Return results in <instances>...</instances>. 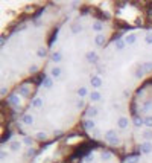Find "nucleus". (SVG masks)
I'll return each instance as SVG.
<instances>
[{"instance_id": "obj_29", "label": "nucleus", "mask_w": 152, "mask_h": 163, "mask_svg": "<svg viewBox=\"0 0 152 163\" xmlns=\"http://www.w3.org/2000/svg\"><path fill=\"white\" fill-rule=\"evenodd\" d=\"M145 126L146 128H152V116H146L145 117Z\"/></svg>"}, {"instance_id": "obj_31", "label": "nucleus", "mask_w": 152, "mask_h": 163, "mask_svg": "<svg viewBox=\"0 0 152 163\" xmlns=\"http://www.w3.org/2000/svg\"><path fill=\"white\" fill-rule=\"evenodd\" d=\"M145 43L149 44V46L152 44V32H148V34L145 35Z\"/></svg>"}, {"instance_id": "obj_19", "label": "nucleus", "mask_w": 152, "mask_h": 163, "mask_svg": "<svg viewBox=\"0 0 152 163\" xmlns=\"http://www.w3.org/2000/svg\"><path fill=\"white\" fill-rule=\"evenodd\" d=\"M52 62H55V64H58V62H61L62 60V55H61V52H55V53H52Z\"/></svg>"}, {"instance_id": "obj_35", "label": "nucleus", "mask_w": 152, "mask_h": 163, "mask_svg": "<svg viewBox=\"0 0 152 163\" xmlns=\"http://www.w3.org/2000/svg\"><path fill=\"white\" fill-rule=\"evenodd\" d=\"M0 93H2V95L5 96V95L8 93V88H6V87H2V88H0Z\"/></svg>"}, {"instance_id": "obj_15", "label": "nucleus", "mask_w": 152, "mask_h": 163, "mask_svg": "<svg viewBox=\"0 0 152 163\" xmlns=\"http://www.w3.org/2000/svg\"><path fill=\"white\" fill-rule=\"evenodd\" d=\"M91 29H93L96 34H102V31H103V23H102V22H94V23L91 24Z\"/></svg>"}, {"instance_id": "obj_16", "label": "nucleus", "mask_w": 152, "mask_h": 163, "mask_svg": "<svg viewBox=\"0 0 152 163\" xmlns=\"http://www.w3.org/2000/svg\"><path fill=\"white\" fill-rule=\"evenodd\" d=\"M43 104H44L43 98H34L32 102H31V107H34V108H41Z\"/></svg>"}, {"instance_id": "obj_3", "label": "nucleus", "mask_w": 152, "mask_h": 163, "mask_svg": "<svg viewBox=\"0 0 152 163\" xmlns=\"http://www.w3.org/2000/svg\"><path fill=\"white\" fill-rule=\"evenodd\" d=\"M85 58H87V61L90 62V64H97V62L101 61V58H99V55H97L96 52H93V50H90V52H87L85 53Z\"/></svg>"}, {"instance_id": "obj_11", "label": "nucleus", "mask_w": 152, "mask_h": 163, "mask_svg": "<svg viewBox=\"0 0 152 163\" xmlns=\"http://www.w3.org/2000/svg\"><path fill=\"white\" fill-rule=\"evenodd\" d=\"M125 43H126V46H132V44L137 43V35L136 34H129L125 37Z\"/></svg>"}, {"instance_id": "obj_5", "label": "nucleus", "mask_w": 152, "mask_h": 163, "mask_svg": "<svg viewBox=\"0 0 152 163\" xmlns=\"http://www.w3.org/2000/svg\"><path fill=\"white\" fill-rule=\"evenodd\" d=\"M6 101H8V104H11V105H14L15 108H19L20 107V96H19V93H14V95H9V96H8V99H6Z\"/></svg>"}, {"instance_id": "obj_17", "label": "nucleus", "mask_w": 152, "mask_h": 163, "mask_svg": "<svg viewBox=\"0 0 152 163\" xmlns=\"http://www.w3.org/2000/svg\"><path fill=\"white\" fill-rule=\"evenodd\" d=\"M85 96H90V92H88V88H87V87H79V88H78V98L84 99Z\"/></svg>"}, {"instance_id": "obj_34", "label": "nucleus", "mask_w": 152, "mask_h": 163, "mask_svg": "<svg viewBox=\"0 0 152 163\" xmlns=\"http://www.w3.org/2000/svg\"><path fill=\"white\" fill-rule=\"evenodd\" d=\"M151 105H152L151 102H146V104H145V108H143V111H149V108H151Z\"/></svg>"}, {"instance_id": "obj_14", "label": "nucleus", "mask_w": 152, "mask_h": 163, "mask_svg": "<svg viewBox=\"0 0 152 163\" xmlns=\"http://www.w3.org/2000/svg\"><path fill=\"white\" fill-rule=\"evenodd\" d=\"M125 46H126V43H125V38H117L114 41V47L116 50H123Z\"/></svg>"}, {"instance_id": "obj_24", "label": "nucleus", "mask_w": 152, "mask_h": 163, "mask_svg": "<svg viewBox=\"0 0 152 163\" xmlns=\"http://www.w3.org/2000/svg\"><path fill=\"white\" fill-rule=\"evenodd\" d=\"M46 55H47V50L44 49L43 46L37 49V57H38V58H44V57H46Z\"/></svg>"}, {"instance_id": "obj_9", "label": "nucleus", "mask_w": 152, "mask_h": 163, "mask_svg": "<svg viewBox=\"0 0 152 163\" xmlns=\"http://www.w3.org/2000/svg\"><path fill=\"white\" fill-rule=\"evenodd\" d=\"M61 75H62V69H61V67H58V66L52 67V70H50V76H52L53 79L61 78Z\"/></svg>"}, {"instance_id": "obj_33", "label": "nucleus", "mask_w": 152, "mask_h": 163, "mask_svg": "<svg viewBox=\"0 0 152 163\" xmlns=\"http://www.w3.org/2000/svg\"><path fill=\"white\" fill-rule=\"evenodd\" d=\"M37 70H38V66H37V64H32V66L29 67V72H31V73H35Z\"/></svg>"}, {"instance_id": "obj_12", "label": "nucleus", "mask_w": 152, "mask_h": 163, "mask_svg": "<svg viewBox=\"0 0 152 163\" xmlns=\"http://www.w3.org/2000/svg\"><path fill=\"white\" fill-rule=\"evenodd\" d=\"M21 122H23V125H28V126H31V125H34V116L32 114H23V117H21Z\"/></svg>"}, {"instance_id": "obj_18", "label": "nucleus", "mask_w": 152, "mask_h": 163, "mask_svg": "<svg viewBox=\"0 0 152 163\" xmlns=\"http://www.w3.org/2000/svg\"><path fill=\"white\" fill-rule=\"evenodd\" d=\"M132 122L137 128H141V126H145V117H134Z\"/></svg>"}, {"instance_id": "obj_8", "label": "nucleus", "mask_w": 152, "mask_h": 163, "mask_svg": "<svg viewBox=\"0 0 152 163\" xmlns=\"http://www.w3.org/2000/svg\"><path fill=\"white\" fill-rule=\"evenodd\" d=\"M105 41H106V38H105L103 34H96V37H94V44H96V46L102 47L105 44Z\"/></svg>"}, {"instance_id": "obj_21", "label": "nucleus", "mask_w": 152, "mask_h": 163, "mask_svg": "<svg viewBox=\"0 0 152 163\" xmlns=\"http://www.w3.org/2000/svg\"><path fill=\"white\" fill-rule=\"evenodd\" d=\"M23 143L26 145V146H32V145H34V137H31V136H24V137H23Z\"/></svg>"}, {"instance_id": "obj_7", "label": "nucleus", "mask_w": 152, "mask_h": 163, "mask_svg": "<svg viewBox=\"0 0 152 163\" xmlns=\"http://www.w3.org/2000/svg\"><path fill=\"white\" fill-rule=\"evenodd\" d=\"M85 114H87V119H93V117L99 114V110H97V107H88Z\"/></svg>"}, {"instance_id": "obj_22", "label": "nucleus", "mask_w": 152, "mask_h": 163, "mask_svg": "<svg viewBox=\"0 0 152 163\" xmlns=\"http://www.w3.org/2000/svg\"><path fill=\"white\" fill-rule=\"evenodd\" d=\"M19 95L28 96V95H29V85H21V87L19 88Z\"/></svg>"}, {"instance_id": "obj_4", "label": "nucleus", "mask_w": 152, "mask_h": 163, "mask_svg": "<svg viewBox=\"0 0 152 163\" xmlns=\"http://www.w3.org/2000/svg\"><path fill=\"white\" fill-rule=\"evenodd\" d=\"M82 126H84V130H85V131L91 133V131L96 130V122H94V119H84Z\"/></svg>"}, {"instance_id": "obj_26", "label": "nucleus", "mask_w": 152, "mask_h": 163, "mask_svg": "<svg viewBox=\"0 0 152 163\" xmlns=\"http://www.w3.org/2000/svg\"><path fill=\"white\" fill-rule=\"evenodd\" d=\"M143 70L145 72H152V61H146V62H143Z\"/></svg>"}, {"instance_id": "obj_28", "label": "nucleus", "mask_w": 152, "mask_h": 163, "mask_svg": "<svg viewBox=\"0 0 152 163\" xmlns=\"http://www.w3.org/2000/svg\"><path fill=\"white\" fill-rule=\"evenodd\" d=\"M75 107H76V108H82V107H85V101H84V99H81V98H78V99H76V102H75Z\"/></svg>"}, {"instance_id": "obj_25", "label": "nucleus", "mask_w": 152, "mask_h": 163, "mask_svg": "<svg viewBox=\"0 0 152 163\" xmlns=\"http://www.w3.org/2000/svg\"><path fill=\"white\" fill-rule=\"evenodd\" d=\"M20 148H21V142H12L11 143V151L17 152V151H20Z\"/></svg>"}, {"instance_id": "obj_10", "label": "nucleus", "mask_w": 152, "mask_h": 163, "mask_svg": "<svg viewBox=\"0 0 152 163\" xmlns=\"http://www.w3.org/2000/svg\"><path fill=\"white\" fill-rule=\"evenodd\" d=\"M88 98H90L91 102H99V101H102V95H101L99 90H94V92H91Z\"/></svg>"}, {"instance_id": "obj_23", "label": "nucleus", "mask_w": 152, "mask_h": 163, "mask_svg": "<svg viewBox=\"0 0 152 163\" xmlns=\"http://www.w3.org/2000/svg\"><path fill=\"white\" fill-rule=\"evenodd\" d=\"M145 73H146V72L143 70V66L140 64V66H138V69L136 70V73H134V76H136V78H140V79H141V78H143V75H145Z\"/></svg>"}, {"instance_id": "obj_27", "label": "nucleus", "mask_w": 152, "mask_h": 163, "mask_svg": "<svg viewBox=\"0 0 152 163\" xmlns=\"http://www.w3.org/2000/svg\"><path fill=\"white\" fill-rule=\"evenodd\" d=\"M46 137H47V134L44 131H38L37 134H35V139H38V140H46Z\"/></svg>"}, {"instance_id": "obj_36", "label": "nucleus", "mask_w": 152, "mask_h": 163, "mask_svg": "<svg viewBox=\"0 0 152 163\" xmlns=\"http://www.w3.org/2000/svg\"><path fill=\"white\" fill-rule=\"evenodd\" d=\"M55 134H56V136H62V131H61V130H56Z\"/></svg>"}, {"instance_id": "obj_6", "label": "nucleus", "mask_w": 152, "mask_h": 163, "mask_svg": "<svg viewBox=\"0 0 152 163\" xmlns=\"http://www.w3.org/2000/svg\"><path fill=\"white\" fill-rule=\"evenodd\" d=\"M128 126H129V119L126 116H120L117 119V128L119 130H126Z\"/></svg>"}, {"instance_id": "obj_30", "label": "nucleus", "mask_w": 152, "mask_h": 163, "mask_svg": "<svg viewBox=\"0 0 152 163\" xmlns=\"http://www.w3.org/2000/svg\"><path fill=\"white\" fill-rule=\"evenodd\" d=\"M35 154H37V149H35V148H29L28 151H26V156H28V157H35Z\"/></svg>"}, {"instance_id": "obj_32", "label": "nucleus", "mask_w": 152, "mask_h": 163, "mask_svg": "<svg viewBox=\"0 0 152 163\" xmlns=\"http://www.w3.org/2000/svg\"><path fill=\"white\" fill-rule=\"evenodd\" d=\"M143 139H145V140H151L152 139V131H143Z\"/></svg>"}, {"instance_id": "obj_20", "label": "nucleus", "mask_w": 152, "mask_h": 163, "mask_svg": "<svg viewBox=\"0 0 152 163\" xmlns=\"http://www.w3.org/2000/svg\"><path fill=\"white\" fill-rule=\"evenodd\" d=\"M82 31V24L81 23H73L71 24V34H79Z\"/></svg>"}, {"instance_id": "obj_13", "label": "nucleus", "mask_w": 152, "mask_h": 163, "mask_svg": "<svg viewBox=\"0 0 152 163\" xmlns=\"http://www.w3.org/2000/svg\"><path fill=\"white\" fill-rule=\"evenodd\" d=\"M41 87L44 88H52L53 87V78L52 76H46L43 79V83H41Z\"/></svg>"}, {"instance_id": "obj_1", "label": "nucleus", "mask_w": 152, "mask_h": 163, "mask_svg": "<svg viewBox=\"0 0 152 163\" xmlns=\"http://www.w3.org/2000/svg\"><path fill=\"white\" fill-rule=\"evenodd\" d=\"M138 154L141 156H149L152 154V140H145L138 145Z\"/></svg>"}, {"instance_id": "obj_2", "label": "nucleus", "mask_w": 152, "mask_h": 163, "mask_svg": "<svg viewBox=\"0 0 152 163\" xmlns=\"http://www.w3.org/2000/svg\"><path fill=\"white\" fill-rule=\"evenodd\" d=\"M90 83H91V87H93V88L99 90V88L103 85V79H102V76H99V75H93L91 79H90Z\"/></svg>"}]
</instances>
